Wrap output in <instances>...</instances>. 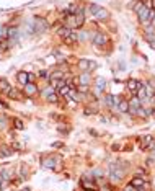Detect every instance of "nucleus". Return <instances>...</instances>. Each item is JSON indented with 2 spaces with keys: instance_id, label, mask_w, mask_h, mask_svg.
Listing matches in <instances>:
<instances>
[{
  "instance_id": "obj_21",
  "label": "nucleus",
  "mask_w": 155,
  "mask_h": 191,
  "mask_svg": "<svg viewBox=\"0 0 155 191\" xmlns=\"http://www.w3.org/2000/svg\"><path fill=\"white\" fill-rule=\"evenodd\" d=\"M145 39L149 41V44H150V47H153V49H155V34H153V36H152L150 33H147V34H145Z\"/></svg>"
},
{
  "instance_id": "obj_19",
  "label": "nucleus",
  "mask_w": 155,
  "mask_h": 191,
  "mask_svg": "<svg viewBox=\"0 0 155 191\" xmlns=\"http://www.w3.org/2000/svg\"><path fill=\"white\" fill-rule=\"evenodd\" d=\"M7 93H8L12 98H15V100H20V98H22V93H20V91H17V90H13V88H10Z\"/></svg>"
},
{
  "instance_id": "obj_38",
  "label": "nucleus",
  "mask_w": 155,
  "mask_h": 191,
  "mask_svg": "<svg viewBox=\"0 0 155 191\" xmlns=\"http://www.w3.org/2000/svg\"><path fill=\"white\" fill-rule=\"evenodd\" d=\"M153 103H155V93H153Z\"/></svg>"
},
{
  "instance_id": "obj_12",
  "label": "nucleus",
  "mask_w": 155,
  "mask_h": 191,
  "mask_svg": "<svg viewBox=\"0 0 155 191\" xmlns=\"http://www.w3.org/2000/svg\"><path fill=\"white\" fill-rule=\"evenodd\" d=\"M118 103H119V101H118L113 95H106V105L109 106V108H113V110L118 108Z\"/></svg>"
},
{
  "instance_id": "obj_22",
  "label": "nucleus",
  "mask_w": 155,
  "mask_h": 191,
  "mask_svg": "<svg viewBox=\"0 0 155 191\" xmlns=\"http://www.w3.org/2000/svg\"><path fill=\"white\" fill-rule=\"evenodd\" d=\"M104 87H106V82H104V79H96V88H100L103 91Z\"/></svg>"
},
{
  "instance_id": "obj_11",
  "label": "nucleus",
  "mask_w": 155,
  "mask_h": 191,
  "mask_svg": "<svg viewBox=\"0 0 155 191\" xmlns=\"http://www.w3.org/2000/svg\"><path fill=\"white\" fill-rule=\"evenodd\" d=\"M118 111H121V113H128L129 111V101L128 100H121L118 103Z\"/></svg>"
},
{
  "instance_id": "obj_39",
  "label": "nucleus",
  "mask_w": 155,
  "mask_h": 191,
  "mask_svg": "<svg viewBox=\"0 0 155 191\" xmlns=\"http://www.w3.org/2000/svg\"><path fill=\"white\" fill-rule=\"evenodd\" d=\"M0 189H2V183H0Z\"/></svg>"
},
{
  "instance_id": "obj_33",
  "label": "nucleus",
  "mask_w": 155,
  "mask_h": 191,
  "mask_svg": "<svg viewBox=\"0 0 155 191\" xmlns=\"http://www.w3.org/2000/svg\"><path fill=\"white\" fill-rule=\"evenodd\" d=\"M28 79H30V83H31V82H33L34 79H36V77H34L33 74H28Z\"/></svg>"
},
{
  "instance_id": "obj_23",
  "label": "nucleus",
  "mask_w": 155,
  "mask_h": 191,
  "mask_svg": "<svg viewBox=\"0 0 155 191\" xmlns=\"http://www.w3.org/2000/svg\"><path fill=\"white\" fill-rule=\"evenodd\" d=\"M0 88H2V90L5 91V93H7V91H8L12 87L8 85V82H7V80H0Z\"/></svg>"
},
{
  "instance_id": "obj_8",
  "label": "nucleus",
  "mask_w": 155,
  "mask_h": 191,
  "mask_svg": "<svg viewBox=\"0 0 155 191\" xmlns=\"http://www.w3.org/2000/svg\"><path fill=\"white\" fill-rule=\"evenodd\" d=\"M77 41H79V33H77V31H72L67 38H64V42H65V44H75Z\"/></svg>"
},
{
  "instance_id": "obj_15",
  "label": "nucleus",
  "mask_w": 155,
  "mask_h": 191,
  "mask_svg": "<svg viewBox=\"0 0 155 191\" xmlns=\"http://www.w3.org/2000/svg\"><path fill=\"white\" fill-rule=\"evenodd\" d=\"M153 144V137L152 136H144L142 137V149H149Z\"/></svg>"
},
{
  "instance_id": "obj_31",
  "label": "nucleus",
  "mask_w": 155,
  "mask_h": 191,
  "mask_svg": "<svg viewBox=\"0 0 155 191\" xmlns=\"http://www.w3.org/2000/svg\"><path fill=\"white\" fill-rule=\"evenodd\" d=\"M93 69H96V62L88 61V70H93Z\"/></svg>"
},
{
  "instance_id": "obj_18",
  "label": "nucleus",
  "mask_w": 155,
  "mask_h": 191,
  "mask_svg": "<svg viewBox=\"0 0 155 191\" xmlns=\"http://www.w3.org/2000/svg\"><path fill=\"white\" fill-rule=\"evenodd\" d=\"M70 33H72V30H70V28H67V26H62V28H59V34H61L62 38H67Z\"/></svg>"
},
{
  "instance_id": "obj_2",
  "label": "nucleus",
  "mask_w": 155,
  "mask_h": 191,
  "mask_svg": "<svg viewBox=\"0 0 155 191\" xmlns=\"http://www.w3.org/2000/svg\"><path fill=\"white\" fill-rule=\"evenodd\" d=\"M80 185H82V188H85V189H90V191H98L96 183L93 181V176H91L90 173H87V175H83V176H82Z\"/></svg>"
},
{
  "instance_id": "obj_29",
  "label": "nucleus",
  "mask_w": 155,
  "mask_h": 191,
  "mask_svg": "<svg viewBox=\"0 0 155 191\" xmlns=\"http://www.w3.org/2000/svg\"><path fill=\"white\" fill-rule=\"evenodd\" d=\"M144 7H145V5H144L142 2H139V3L136 5V8H134V10H136V13H139L140 10H142V8H144Z\"/></svg>"
},
{
  "instance_id": "obj_35",
  "label": "nucleus",
  "mask_w": 155,
  "mask_h": 191,
  "mask_svg": "<svg viewBox=\"0 0 155 191\" xmlns=\"http://www.w3.org/2000/svg\"><path fill=\"white\" fill-rule=\"evenodd\" d=\"M93 113H95V111H93V110H88V108H87V110H85V115H93Z\"/></svg>"
},
{
  "instance_id": "obj_17",
  "label": "nucleus",
  "mask_w": 155,
  "mask_h": 191,
  "mask_svg": "<svg viewBox=\"0 0 155 191\" xmlns=\"http://www.w3.org/2000/svg\"><path fill=\"white\" fill-rule=\"evenodd\" d=\"M70 90H72V87H70V85H64V87H61L59 88V95L61 96H69V93H70Z\"/></svg>"
},
{
  "instance_id": "obj_10",
  "label": "nucleus",
  "mask_w": 155,
  "mask_h": 191,
  "mask_svg": "<svg viewBox=\"0 0 155 191\" xmlns=\"http://www.w3.org/2000/svg\"><path fill=\"white\" fill-rule=\"evenodd\" d=\"M131 185H132L134 188L140 189V188H142V186L145 185V181H144L142 178H140V176H134V178H132V181H131Z\"/></svg>"
},
{
  "instance_id": "obj_32",
  "label": "nucleus",
  "mask_w": 155,
  "mask_h": 191,
  "mask_svg": "<svg viewBox=\"0 0 155 191\" xmlns=\"http://www.w3.org/2000/svg\"><path fill=\"white\" fill-rule=\"evenodd\" d=\"M5 123H7V119L5 118H0V127H5Z\"/></svg>"
},
{
  "instance_id": "obj_6",
  "label": "nucleus",
  "mask_w": 155,
  "mask_h": 191,
  "mask_svg": "<svg viewBox=\"0 0 155 191\" xmlns=\"http://www.w3.org/2000/svg\"><path fill=\"white\" fill-rule=\"evenodd\" d=\"M23 90H25V93H26L28 96H33V95L38 93L36 83H28V85H25V87H23Z\"/></svg>"
},
{
  "instance_id": "obj_26",
  "label": "nucleus",
  "mask_w": 155,
  "mask_h": 191,
  "mask_svg": "<svg viewBox=\"0 0 155 191\" xmlns=\"http://www.w3.org/2000/svg\"><path fill=\"white\" fill-rule=\"evenodd\" d=\"M145 91H147V98H153V90L150 85H145Z\"/></svg>"
},
{
  "instance_id": "obj_3",
  "label": "nucleus",
  "mask_w": 155,
  "mask_h": 191,
  "mask_svg": "<svg viewBox=\"0 0 155 191\" xmlns=\"http://www.w3.org/2000/svg\"><path fill=\"white\" fill-rule=\"evenodd\" d=\"M109 176L113 181H119L124 176V168L119 167V164H113L109 167Z\"/></svg>"
},
{
  "instance_id": "obj_5",
  "label": "nucleus",
  "mask_w": 155,
  "mask_h": 191,
  "mask_svg": "<svg viewBox=\"0 0 155 191\" xmlns=\"http://www.w3.org/2000/svg\"><path fill=\"white\" fill-rule=\"evenodd\" d=\"M140 106H142V101H140L137 96H134V98H131V100H129V111L131 113H136Z\"/></svg>"
},
{
  "instance_id": "obj_16",
  "label": "nucleus",
  "mask_w": 155,
  "mask_h": 191,
  "mask_svg": "<svg viewBox=\"0 0 155 191\" xmlns=\"http://www.w3.org/2000/svg\"><path fill=\"white\" fill-rule=\"evenodd\" d=\"M139 85H140V82H137V80L131 79V80L128 82V88H129L131 91H137V90H139Z\"/></svg>"
},
{
  "instance_id": "obj_28",
  "label": "nucleus",
  "mask_w": 155,
  "mask_h": 191,
  "mask_svg": "<svg viewBox=\"0 0 155 191\" xmlns=\"http://www.w3.org/2000/svg\"><path fill=\"white\" fill-rule=\"evenodd\" d=\"M46 100H47V101H51V103H56V101H57V95L52 93V95H49V96L46 98Z\"/></svg>"
},
{
  "instance_id": "obj_13",
  "label": "nucleus",
  "mask_w": 155,
  "mask_h": 191,
  "mask_svg": "<svg viewBox=\"0 0 155 191\" xmlns=\"http://www.w3.org/2000/svg\"><path fill=\"white\" fill-rule=\"evenodd\" d=\"M43 167L44 168H49V170H57V167H56V164H54L52 159H43Z\"/></svg>"
},
{
  "instance_id": "obj_14",
  "label": "nucleus",
  "mask_w": 155,
  "mask_h": 191,
  "mask_svg": "<svg viewBox=\"0 0 155 191\" xmlns=\"http://www.w3.org/2000/svg\"><path fill=\"white\" fill-rule=\"evenodd\" d=\"M90 74L88 72H83L80 77H79V82H80V85H87V87H88V83H90Z\"/></svg>"
},
{
  "instance_id": "obj_27",
  "label": "nucleus",
  "mask_w": 155,
  "mask_h": 191,
  "mask_svg": "<svg viewBox=\"0 0 155 191\" xmlns=\"http://www.w3.org/2000/svg\"><path fill=\"white\" fill-rule=\"evenodd\" d=\"M13 123H15V127H17V129H20V131L23 129V121H22V119H15Z\"/></svg>"
},
{
  "instance_id": "obj_9",
  "label": "nucleus",
  "mask_w": 155,
  "mask_h": 191,
  "mask_svg": "<svg viewBox=\"0 0 155 191\" xmlns=\"http://www.w3.org/2000/svg\"><path fill=\"white\" fill-rule=\"evenodd\" d=\"M17 80H18V83H22L23 87H25V85H28V83H30V79H28V72H18Z\"/></svg>"
},
{
  "instance_id": "obj_24",
  "label": "nucleus",
  "mask_w": 155,
  "mask_h": 191,
  "mask_svg": "<svg viewBox=\"0 0 155 191\" xmlns=\"http://www.w3.org/2000/svg\"><path fill=\"white\" fill-rule=\"evenodd\" d=\"M79 67H80L82 70H88V61H87V59H80V61H79Z\"/></svg>"
},
{
  "instance_id": "obj_20",
  "label": "nucleus",
  "mask_w": 155,
  "mask_h": 191,
  "mask_svg": "<svg viewBox=\"0 0 155 191\" xmlns=\"http://www.w3.org/2000/svg\"><path fill=\"white\" fill-rule=\"evenodd\" d=\"M12 154V150L7 145H3V147H0V157H8V155Z\"/></svg>"
},
{
  "instance_id": "obj_7",
  "label": "nucleus",
  "mask_w": 155,
  "mask_h": 191,
  "mask_svg": "<svg viewBox=\"0 0 155 191\" xmlns=\"http://www.w3.org/2000/svg\"><path fill=\"white\" fill-rule=\"evenodd\" d=\"M137 98L140 101H145L147 100V91H145V83H140L139 85V90H137Z\"/></svg>"
},
{
  "instance_id": "obj_30",
  "label": "nucleus",
  "mask_w": 155,
  "mask_h": 191,
  "mask_svg": "<svg viewBox=\"0 0 155 191\" xmlns=\"http://www.w3.org/2000/svg\"><path fill=\"white\" fill-rule=\"evenodd\" d=\"M88 39V34L83 31V33H80V36H79V41H87Z\"/></svg>"
},
{
  "instance_id": "obj_37",
  "label": "nucleus",
  "mask_w": 155,
  "mask_h": 191,
  "mask_svg": "<svg viewBox=\"0 0 155 191\" xmlns=\"http://www.w3.org/2000/svg\"><path fill=\"white\" fill-rule=\"evenodd\" d=\"M150 23H152V26H155V18H153V20L150 21Z\"/></svg>"
},
{
  "instance_id": "obj_25",
  "label": "nucleus",
  "mask_w": 155,
  "mask_h": 191,
  "mask_svg": "<svg viewBox=\"0 0 155 191\" xmlns=\"http://www.w3.org/2000/svg\"><path fill=\"white\" fill-rule=\"evenodd\" d=\"M52 93H54V87H49V88H44L43 90V96L44 98H47L49 95H52Z\"/></svg>"
},
{
  "instance_id": "obj_36",
  "label": "nucleus",
  "mask_w": 155,
  "mask_h": 191,
  "mask_svg": "<svg viewBox=\"0 0 155 191\" xmlns=\"http://www.w3.org/2000/svg\"><path fill=\"white\" fill-rule=\"evenodd\" d=\"M152 8H155V0H152Z\"/></svg>"
},
{
  "instance_id": "obj_1",
  "label": "nucleus",
  "mask_w": 155,
  "mask_h": 191,
  "mask_svg": "<svg viewBox=\"0 0 155 191\" xmlns=\"http://www.w3.org/2000/svg\"><path fill=\"white\" fill-rule=\"evenodd\" d=\"M90 13L93 15L96 20H108L109 18V12L106 8H103L100 5H90Z\"/></svg>"
},
{
  "instance_id": "obj_4",
  "label": "nucleus",
  "mask_w": 155,
  "mask_h": 191,
  "mask_svg": "<svg viewBox=\"0 0 155 191\" xmlns=\"http://www.w3.org/2000/svg\"><path fill=\"white\" fill-rule=\"evenodd\" d=\"M106 42H108L106 34H103L101 31L95 33V36H93V44H96V46H103V44H106Z\"/></svg>"
},
{
  "instance_id": "obj_34",
  "label": "nucleus",
  "mask_w": 155,
  "mask_h": 191,
  "mask_svg": "<svg viewBox=\"0 0 155 191\" xmlns=\"http://www.w3.org/2000/svg\"><path fill=\"white\" fill-rule=\"evenodd\" d=\"M95 95L100 96V95H101V90H100V88H95Z\"/></svg>"
}]
</instances>
